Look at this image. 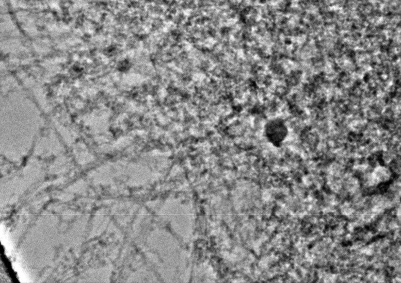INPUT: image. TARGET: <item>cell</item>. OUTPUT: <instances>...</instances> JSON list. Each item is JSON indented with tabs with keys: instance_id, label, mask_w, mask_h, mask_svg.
<instances>
[{
	"instance_id": "6da1fadb",
	"label": "cell",
	"mask_w": 401,
	"mask_h": 283,
	"mask_svg": "<svg viewBox=\"0 0 401 283\" xmlns=\"http://www.w3.org/2000/svg\"><path fill=\"white\" fill-rule=\"evenodd\" d=\"M265 133L269 140L276 145L283 143L288 135L287 126L279 119L269 122L266 126Z\"/></svg>"
}]
</instances>
